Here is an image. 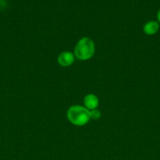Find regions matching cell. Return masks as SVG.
I'll return each instance as SVG.
<instances>
[{"label": "cell", "mask_w": 160, "mask_h": 160, "mask_svg": "<svg viewBox=\"0 0 160 160\" xmlns=\"http://www.w3.org/2000/svg\"><path fill=\"white\" fill-rule=\"evenodd\" d=\"M69 121L75 126H84L90 120L89 110L80 106H71L67 112Z\"/></svg>", "instance_id": "obj_1"}, {"label": "cell", "mask_w": 160, "mask_h": 160, "mask_svg": "<svg viewBox=\"0 0 160 160\" xmlns=\"http://www.w3.org/2000/svg\"><path fill=\"white\" fill-rule=\"evenodd\" d=\"M157 18H158V21L160 22V9H159V10H158V14H157Z\"/></svg>", "instance_id": "obj_7"}, {"label": "cell", "mask_w": 160, "mask_h": 160, "mask_svg": "<svg viewBox=\"0 0 160 160\" xmlns=\"http://www.w3.org/2000/svg\"><path fill=\"white\" fill-rule=\"evenodd\" d=\"M89 115H90V119H93V120H98L101 117L100 112L99 110H97V109L89 111Z\"/></svg>", "instance_id": "obj_6"}, {"label": "cell", "mask_w": 160, "mask_h": 160, "mask_svg": "<svg viewBox=\"0 0 160 160\" xmlns=\"http://www.w3.org/2000/svg\"><path fill=\"white\" fill-rule=\"evenodd\" d=\"M99 105V99L95 95L89 94L84 98V106L88 110H93Z\"/></svg>", "instance_id": "obj_4"}, {"label": "cell", "mask_w": 160, "mask_h": 160, "mask_svg": "<svg viewBox=\"0 0 160 160\" xmlns=\"http://www.w3.org/2000/svg\"><path fill=\"white\" fill-rule=\"evenodd\" d=\"M95 52V45L92 39L84 37L80 39L75 48V56L81 60H87Z\"/></svg>", "instance_id": "obj_2"}, {"label": "cell", "mask_w": 160, "mask_h": 160, "mask_svg": "<svg viewBox=\"0 0 160 160\" xmlns=\"http://www.w3.org/2000/svg\"><path fill=\"white\" fill-rule=\"evenodd\" d=\"M159 29V24L156 21H149L144 24V31L147 35H153L156 34Z\"/></svg>", "instance_id": "obj_5"}, {"label": "cell", "mask_w": 160, "mask_h": 160, "mask_svg": "<svg viewBox=\"0 0 160 160\" xmlns=\"http://www.w3.org/2000/svg\"><path fill=\"white\" fill-rule=\"evenodd\" d=\"M74 60H75V57H74L73 53L70 52H64L61 53L57 58L58 63L64 67L72 65L74 62Z\"/></svg>", "instance_id": "obj_3"}]
</instances>
